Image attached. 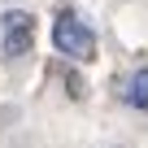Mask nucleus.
<instances>
[{"label": "nucleus", "mask_w": 148, "mask_h": 148, "mask_svg": "<svg viewBox=\"0 0 148 148\" xmlns=\"http://www.w3.org/2000/svg\"><path fill=\"white\" fill-rule=\"evenodd\" d=\"M52 52L65 61H96V31L79 9H57L52 18Z\"/></svg>", "instance_id": "nucleus-1"}, {"label": "nucleus", "mask_w": 148, "mask_h": 148, "mask_svg": "<svg viewBox=\"0 0 148 148\" xmlns=\"http://www.w3.org/2000/svg\"><path fill=\"white\" fill-rule=\"evenodd\" d=\"M31 48H35V13H26V9L0 13V57H5V61H18Z\"/></svg>", "instance_id": "nucleus-2"}, {"label": "nucleus", "mask_w": 148, "mask_h": 148, "mask_svg": "<svg viewBox=\"0 0 148 148\" xmlns=\"http://www.w3.org/2000/svg\"><path fill=\"white\" fill-rule=\"evenodd\" d=\"M118 96H122V105H126V109L148 113V65H139V70H131V74H126V79L118 83Z\"/></svg>", "instance_id": "nucleus-3"}, {"label": "nucleus", "mask_w": 148, "mask_h": 148, "mask_svg": "<svg viewBox=\"0 0 148 148\" xmlns=\"http://www.w3.org/2000/svg\"><path fill=\"white\" fill-rule=\"evenodd\" d=\"M113 148H118V144H113Z\"/></svg>", "instance_id": "nucleus-4"}]
</instances>
